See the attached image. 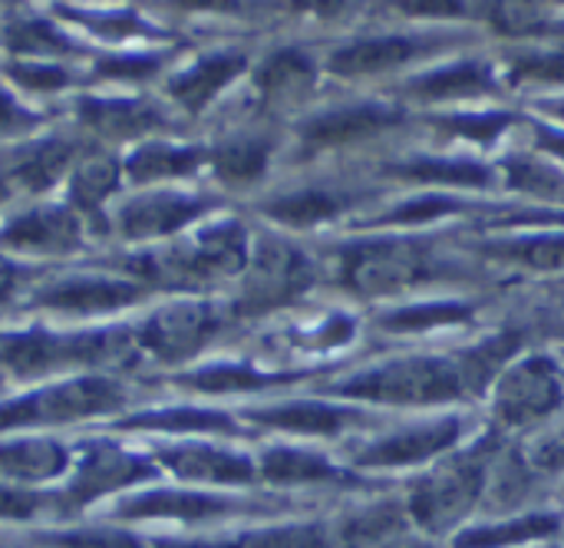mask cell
Listing matches in <instances>:
<instances>
[{
	"instance_id": "6da1fadb",
	"label": "cell",
	"mask_w": 564,
	"mask_h": 548,
	"mask_svg": "<svg viewBox=\"0 0 564 548\" xmlns=\"http://www.w3.org/2000/svg\"><path fill=\"white\" fill-rule=\"evenodd\" d=\"M519 351L516 334H499L476 351L459 357H410L393 361L387 367L350 377L337 387L340 397L370 400V404H397V407H426L449 404L482 390L496 370Z\"/></svg>"
},
{
	"instance_id": "7a4b0ae2",
	"label": "cell",
	"mask_w": 564,
	"mask_h": 548,
	"mask_svg": "<svg viewBox=\"0 0 564 548\" xmlns=\"http://www.w3.org/2000/svg\"><path fill=\"white\" fill-rule=\"evenodd\" d=\"M430 275L433 258L416 238H370L344 248L340 255V281L364 298L406 291Z\"/></svg>"
},
{
	"instance_id": "3957f363",
	"label": "cell",
	"mask_w": 564,
	"mask_h": 548,
	"mask_svg": "<svg viewBox=\"0 0 564 548\" xmlns=\"http://www.w3.org/2000/svg\"><path fill=\"white\" fill-rule=\"evenodd\" d=\"M129 351V337L116 331H99V334H73V337H56V334H13L0 341V364L10 367L17 377H40L46 370L66 367V364H102L116 361Z\"/></svg>"
},
{
	"instance_id": "277c9868",
	"label": "cell",
	"mask_w": 564,
	"mask_h": 548,
	"mask_svg": "<svg viewBox=\"0 0 564 548\" xmlns=\"http://www.w3.org/2000/svg\"><path fill=\"white\" fill-rule=\"evenodd\" d=\"M482 490H486V460H479V453H469L456 463L433 470L426 480L416 483L410 496V516L416 519L420 529L443 536L476 509Z\"/></svg>"
},
{
	"instance_id": "5b68a950",
	"label": "cell",
	"mask_w": 564,
	"mask_h": 548,
	"mask_svg": "<svg viewBox=\"0 0 564 548\" xmlns=\"http://www.w3.org/2000/svg\"><path fill=\"white\" fill-rule=\"evenodd\" d=\"M122 404V390L106 377H83L69 384H56L36 390L23 400L0 407V430L17 427H43V423H69L96 413H109Z\"/></svg>"
},
{
	"instance_id": "8992f818",
	"label": "cell",
	"mask_w": 564,
	"mask_h": 548,
	"mask_svg": "<svg viewBox=\"0 0 564 548\" xmlns=\"http://www.w3.org/2000/svg\"><path fill=\"white\" fill-rule=\"evenodd\" d=\"M314 281L311 261L304 251L284 245V241H264L258 255L248 261L245 278V311H271L288 301H294L301 291H307Z\"/></svg>"
},
{
	"instance_id": "52a82bcc",
	"label": "cell",
	"mask_w": 564,
	"mask_h": 548,
	"mask_svg": "<svg viewBox=\"0 0 564 548\" xmlns=\"http://www.w3.org/2000/svg\"><path fill=\"white\" fill-rule=\"evenodd\" d=\"M562 400L564 387L555 364L549 357H532L502 374L496 390V413L509 427H525L558 410Z\"/></svg>"
},
{
	"instance_id": "ba28073f",
	"label": "cell",
	"mask_w": 564,
	"mask_h": 548,
	"mask_svg": "<svg viewBox=\"0 0 564 548\" xmlns=\"http://www.w3.org/2000/svg\"><path fill=\"white\" fill-rule=\"evenodd\" d=\"M215 327H218V314L212 304L172 301L145 321L139 344L162 361H185L212 337Z\"/></svg>"
},
{
	"instance_id": "9c48e42d",
	"label": "cell",
	"mask_w": 564,
	"mask_h": 548,
	"mask_svg": "<svg viewBox=\"0 0 564 548\" xmlns=\"http://www.w3.org/2000/svg\"><path fill=\"white\" fill-rule=\"evenodd\" d=\"M463 433L459 420H440V423H426V427H413L403 433H393L387 440H377L373 447H367L364 453H357L360 466H413V463H426L433 456H440L443 450H449Z\"/></svg>"
},
{
	"instance_id": "30bf717a",
	"label": "cell",
	"mask_w": 564,
	"mask_h": 548,
	"mask_svg": "<svg viewBox=\"0 0 564 548\" xmlns=\"http://www.w3.org/2000/svg\"><path fill=\"white\" fill-rule=\"evenodd\" d=\"M152 476V466H145L142 460L116 450V447H89L86 456L76 466V480L69 486V499L73 503H89L99 499L112 490H126L139 480Z\"/></svg>"
},
{
	"instance_id": "8fae6325",
	"label": "cell",
	"mask_w": 564,
	"mask_h": 548,
	"mask_svg": "<svg viewBox=\"0 0 564 548\" xmlns=\"http://www.w3.org/2000/svg\"><path fill=\"white\" fill-rule=\"evenodd\" d=\"M0 245L26 255H59L79 245V222L69 208H33L0 232Z\"/></svg>"
},
{
	"instance_id": "7c38bea8",
	"label": "cell",
	"mask_w": 564,
	"mask_h": 548,
	"mask_svg": "<svg viewBox=\"0 0 564 548\" xmlns=\"http://www.w3.org/2000/svg\"><path fill=\"white\" fill-rule=\"evenodd\" d=\"M205 212V202L198 198H188V195H172V192H162V195H145V198H135L129 208H122L119 222H122V232L126 238H159V235H172L178 228H185L188 222H195L198 215Z\"/></svg>"
},
{
	"instance_id": "4fadbf2b",
	"label": "cell",
	"mask_w": 564,
	"mask_h": 548,
	"mask_svg": "<svg viewBox=\"0 0 564 548\" xmlns=\"http://www.w3.org/2000/svg\"><path fill=\"white\" fill-rule=\"evenodd\" d=\"M139 298V288L119 278H69L56 288L43 291L40 301L56 311H76V314H96V311H116Z\"/></svg>"
},
{
	"instance_id": "5bb4252c",
	"label": "cell",
	"mask_w": 564,
	"mask_h": 548,
	"mask_svg": "<svg viewBox=\"0 0 564 548\" xmlns=\"http://www.w3.org/2000/svg\"><path fill=\"white\" fill-rule=\"evenodd\" d=\"M400 119L397 109L377 106V103H364V106H350V109H334L327 116H317L304 126V142L321 149V146H340V142H354L364 139L370 132H380L383 126H393Z\"/></svg>"
},
{
	"instance_id": "9a60e30c",
	"label": "cell",
	"mask_w": 564,
	"mask_h": 548,
	"mask_svg": "<svg viewBox=\"0 0 564 548\" xmlns=\"http://www.w3.org/2000/svg\"><path fill=\"white\" fill-rule=\"evenodd\" d=\"M162 463L192 483H248L254 476L251 460L215 447H175L162 453Z\"/></svg>"
},
{
	"instance_id": "2e32d148",
	"label": "cell",
	"mask_w": 564,
	"mask_h": 548,
	"mask_svg": "<svg viewBox=\"0 0 564 548\" xmlns=\"http://www.w3.org/2000/svg\"><path fill=\"white\" fill-rule=\"evenodd\" d=\"M426 43L406 40V36H377V40H357L330 56V69L337 76H364V73H380L400 63H410L420 56Z\"/></svg>"
},
{
	"instance_id": "e0dca14e",
	"label": "cell",
	"mask_w": 564,
	"mask_h": 548,
	"mask_svg": "<svg viewBox=\"0 0 564 548\" xmlns=\"http://www.w3.org/2000/svg\"><path fill=\"white\" fill-rule=\"evenodd\" d=\"M188 248L205 281L218 275H238L248 268V238L238 222H221L205 228Z\"/></svg>"
},
{
	"instance_id": "ac0fdd59",
	"label": "cell",
	"mask_w": 564,
	"mask_h": 548,
	"mask_svg": "<svg viewBox=\"0 0 564 548\" xmlns=\"http://www.w3.org/2000/svg\"><path fill=\"white\" fill-rule=\"evenodd\" d=\"M245 66L241 53H215L202 63H195L188 73H182L178 79H172V93L182 106L188 109H202L205 103H212Z\"/></svg>"
},
{
	"instance_id": "d6986e66",
	"label": "cell",
	"mask_w": 564,
	"mask_h": 548,
	"mask_svg": "<svg viewBox=\"0 0 564 548\" xmlns=\"http://www.w3.org/2000/svg\"><path fill=\"white\" fill-rule=\"evenodd\" d=\"M492 86L496 79H492L489 63H456V66H443L436 73L416 76L410 83V93H416L420 99H469V96L489 93Z\"/></svg>"
},
{
	"instance_id": "ffe728a7",
	"label": "cell",
	"mask_w": 564,
	"mask_h": 548,
	"mask_svg": "<svg viewBox=\"0 0 564 548\" xmlns=\"http://www.w3.org/2000/svg\"><path fill=\"white\" fill-rule=\"evenodd\" d=\"M66 470V450L50 440H20L0 447V476L20 483H43Z\"/></svg>"
},
{
	"instance_id": "44dd1931",
	"label": "cell",
	"mask_w": 564,
	"mask_h": 548,
	"mask_svg": "<svg viewBox=\"0 0 564 548\" xmlns=\"http://www.w3.org/2000/svg\"><path fill=\"white\" fill-rule=\"evenodd\" d=\"M228 506L215 496H202V493H142L139 499L126 503V516L129 519H182V523H195V519H208L215 513H225Z\"/></svg>"
},
{
	"instance_id": "7402d4cb",
	"label": "cell",
	"mask_w": 564,
	"mask_h": 548,
	"mask_svg": "<svg viewBox=\"0 0 564 548\" xmlns=\"http://www.w3.org/2000/svg\"><path fill=\"white\" fill-rule=\"evenodd\" d=\"M254 420H261L268 427H278V430H291V433L330 437V433H340L350 423V413L337 410V407H327V404H317V400H301V404L274 407V410H258Z\"/></svg>"
},
{
	"instance_id": "603a6c76",
	"label": "cell",
	"mask_w": 564,
	"mask_h": 548,
	"mask_svg": "<svg viewBox=\"0 0 564 548\" xmlns=\"http://www.w3.org/2000/svg\"><path fill=\"white\" fill-rule=\"evenodd\" d=\"M558 533V516L549 513H532V516H519V519H506L499 526H482V529H469L463 536H456V548H509L532 542V539H545Z\"/></svg>"
},
{
	"instance_id": "cb8c5ba5",
	"label": "cell",
	"mask_w": 564,
	"mask_h": 548,
	"mask_svg": "<svg viewBox=\"0 0 564 548\" xmlns=\"http://www.w3.org/2000/svg\"><path fill=\"white\" fill-rule=\"evenodd\" d=\"M258 86L264 89L268 99H278V103L301 99L314 86V63L301 50H281L264 63Z\"/></svg>"
},
{
	"instance_id": "d4e9b609",
	"label": "cell",
	"mask_w": 564,
	"mask_h": 548,
	"mask_svg": "<svg viewBox=\"0 0 564 548\" xmlns=\"http://www.w3.org/2000/svg\"><path fill=\"white\" fill-rule=\"evenodd\" d=\"M198 165V149H185V146H142L129 155L126 169L135 182H152V179H172V175H185Z\"/></svg>"
},
{
	"instance_id": "484cf974",
	"label": "cell",
	"mask_w": 564,
	"mask_h": 548,
	"mask_svg": "<svg viewBox=\"0 0 564 548\" xmlns=\"http://www.w3.org/2000/svg\"><path fill=\"white\" fill-rule=\"evenodd\" d=\"M261 473L271 483H324L340 476L330 460L307 450H271L261 463Z\"/></svg>"
},
{
	"instance_id": "4316f807",
	"label": "cell",
	"mask_w": 564,
	"mask_h": 548,
	"mask_svg": "<svg viewBox=\"0 0 564 548\" xmlns=\"http://www.w3.org/2000/svg\"><path fill=\"white\" fill-rule=\"evenodd\" d=\"M126 430H169V433H231L235 423L215 410H159L122 423Z\"/></svg>"
},
{
	"instance_id": "83f0119b",
	"label": "cell",
	"mask_w": 564,
	"mask_h": 548,
	"mask_svg": "<svg viewBox=\"0 0 564 548\" xmlns=\"http://www.w3.org/2000/svg\"><path fill=\"white\" fill-rule=\"evenodd\" d=\"M119 182V165L106 152H86L73 172V198L79 208H96Z\"/></svg>"
},
{
	"instance_id": "f1b7e54d",
	"label": "cell",
	"mask_w": 564,
	"mask_h": 548,
	"mask_svg": "<svg viewBox=\"0 0 564 548\" xmlns=\"http://www.w3.org/2000/svg\"><path fill=\"white\" fill-rule=\"evenodd\" d=\"M344 208V202L330 192H317V189H307V192H297V195H284L278 198L274 205H268V215L284 222V225H317L324 218H334L337 212Z\"/></svg>"
},
{
	"instance_id": "f546056e",
	"label": "cell",
	"mask_w": 564,
	"mask_h": 548,
	"mask_svg": "<svg viewBox=\"0 0 564 548\" xmlns=\"http://www.w3.org/2000/svg\"><path fill=\"white\" fill-rule=\"evenodd\" d=\"M492 255H502L509 261L539 268V271H555L564 268V235H529L519 241H499L489 245Z\"/></svg>"
},
{
	"instance_id": "4dcf8cb0",
	"label": "cell",
	"mask_w": 564,
	"mask_h": 548,
	"mask_svg": "<svg viewBox=\"0 0 564 548\" xmlns=\"http://www.w3.org/2000/svg\"><path fill=\"white\" fill-rule=\"evenodd\" d=\"M400 172L416 182H443V185H469V189H482L492 182L489 169L476 162H459V159H416L403 165Z\"/></svg>"
},
{
	"instance_id": "1f68e13d",
	"label": "cell",
	"mask_w": 564,
	"mask_h": 548,
	"mask_svg": "<svg viewBox=\"0 0 564 548\" xmlns=\"http://www.w3.org/2000/svg\"><path fill=\"white\" fill-rule=\"evenodd\" d=\"M281 380H291V377H271V374H258L251 367H241V364H221V367H208V370H198L188 377L192 387L205 390V394H238V390H261V387H271V384H281Z\"/></svg>"
},
{
	"instance_id": "d6a6232c",
	"label": "cell",
	"mask_w": 564,
	"mask_h": 548,
	"mask_svg": "<svg viewBox=\"0 0 564 548\" xmlns=\"http://www.w3.org/2000/svg\"><path fill=\"white\" fill-rule=\"evenodd\" d=\"M225 548H330V536L317 523H297V526H274V529L248 533Z\"/></svg>"
},
{
	"instance_id": "836d02e7",
	"label": "cell",
	"mask_w": 564,
	"mask_h": 548,
	"mask_svg": "<svg viewBox=\"0 0 564 548\" xmlns=\"http://www.w3.org/2000/svg\"><path fill=\"white\" fill-rule=\"evenodd\" d=\"M473 314L469 304H456V301H443V304H416V308H403L387 314L380 324L390 331H426V327H443V324H459Z\"/></svg>"
},
{
	"instance_id": "e575fe53",
	"label": "cell",
	"mask_w": 564,
	"mask_h": 548,
	"mask_svg": "<svg viewBox=\"0 0 564 548\" xmlns=\"http://www.w3.org/2000/svg\"><path fill=\"white\" fill-rule=\"evenodd\" d=\"M268 149L261 142H235L215 152V172L228 182H251L264 172Z\"/></svg>"
},
{
	"instance_id": "d590c367",
	"label": "cell",
	"mask_w": 564,
	"mask_h": 548,
	"mask_svg": "<svg viewBox=\"0 0 564 548\" xmlns=\"http://www.w3.org/2000/svg\"><path fill=\"white\" fill-rule=\"evenodd\" d=\"M506 172H509V185L519 189V192L542 195V198L564 192L562 175L552 165H542L539 159H509Z\"/></svg>"
},
{
	"instance_id": "8d00e7d4",
	"label": "cell",
	"mask_w": 564,
	"mask_h": 548,
	"mask_svg": "<svg viewBox=\"0 0 564 548\" xmlns=\"http://www.w3.org/2000/svg\"><path fill=\"white\" fill-rule=\"evenodd\" d=\"M86 119L102 132L126 136V132H135V129L149 126L152 116L145 109H139V106H129V103H89Z\"/></svg>"
},
{
	"instance_id": "74e56055",
	"label": "cell",
	"mask_w": 564,
	"mask_h": 548,
	"mask_svg": "<svg viewBox=\"0 0 564 548\" xmlns=\"http://www.w3.org/2000/svg\"><path fill=\"white\" fill-rule=\"evenodd\" d=\"M66 159H69V149L59 146V142H53V146L36 149V152L20 165L17 175H20V182H23L26 189H46V185L56 182V175H59V169L66 165Z\"/></svg>"
},
{
	"instance_id": "f35d334b",
	"label": "cell",
	"mask_w": 564,
	"mask_h": 548,
	"mask_svg": "<svg viewBox=\"0 0 564 548\" xmlns=\"http://www.w3.org/2000/svg\"><path fill=\"white\" fill-rule=\"evenodd\" d=\"M456 212H463V202L446 198V195H433V198H416V202L393 208L390 215H383V222L387 225H420V222H433V218L456 215Z\"/></svg>"
},
{
	"instance_id": "ab89813d",
	"label": "cell",
	"mask_w": 564,
	"mask_h": 548,
	"mask_svg": "<svg viewBox=\"0 0 564 548\" xmlns=\"http://www.w3.org/2000/svg\"><path fill=\"white\" fill-rule=\"evenodd\" d=\"M7 40L13 50H23V53H59V50H66V40L50 23H36V20L13 26Z\"/></svg>"
},
{
	"instance_id": "60d3db41",
	"label": "cell",
	"mask_w": 564,
	"mask_h": 548,
	"mask_svg": "<svg viewBox=\"0 0 564 548\" xmlns=\"http://www.w3.org/2000/svg\"><path fill=\"white\" fill-rule=\"evenodd\" d=\"M516 79H542V83H564V53H539L522 56L512 69Z\"/></svg>"
},
{
	"instance_id": "b9f144b4",
	"label": "cell",
	"mask_w": 564,
	"mask_h": 548,
	"mask_svg": "<svg viewBox=\"0 0 564 548\" xmlns=\"http://www.w3.org/2000/svg\"><path fill=\"white\" fill-rule=\"evenodd\" d=\"M509 122H512V116L492 112V116H463V119H449V129H453L456 136H466V139H476V142H492Z\"/></svg>"
},
{
	"instance_id": "7bdbcfd3",
	"label": "cell",
	"mask_w": 564,
	"mask_h": 548,
	"mask_svg": "<svg viewBox=\"0 0 564 548\" xmlns=\"http://www.w3.org/2000/svg\"><path fill=\"white\" fill-rule=\"evenodd\" d=\"M489 10L499 13V17H492V20H496V26H502L506 33H529V30H539V23H542V17H539L535 7L496 3V7H489Z\"/></svg>"
},
{
	"instance_id": "ee69618b",
	"label": "cell",
	"mask_w": 564,
	"mask_h": 548,
	"mask_svg": "<svg viewBox=\"0 0 564 548\" xmlns=\"http://www.w3.org/2000/svg\"><path fill=\"white\" fill-rule=\"evenodd\" d=\"M36 509V496L13 490V486H0V519H23Z\"/></svg>"
},
{
	"instance_id": "f6af8a7d",
	"label": "cell",
	"mask_w": 564,
	"mask_h": 548,
	"mask_svg": "<svg viewBox=\"0 0 564 548\" xmlns=\"http://www.w3.org/2000/svg\"><path fill=\"white\" fill-rule=\"evenodd\" d=\"M17 79L26 83V86H59L63 73L59 69H43V66H20Z\"/></svg>"
},
{
	"instance_id": "bcb514c9",
	"label": "cell",
	"mask_w": 564,
	"mask_h": 548,
	"mask_svg": "<svg viewBox=\"0 0 564 548\" xmlns=\"http://www.w3.org/2000/svg\"><path fill=\"white\" fill-rule=\"evenodd\" d=\"M535 466H542V470H564V437L562 440L545 443V447L535 453Z\"/></svg>"
},
{
	"instance_id": "7dc6e473",
	"label": "cell",
	"mask_w": 564,
	"mask_h": 548,
	"mask_svg": "<svg viewBox=\"0 0 564 548\" xmlns=\"http://www.w3.org/2000/svg\"><path fill=\"white\" fill-rule=\"evenodd\" d=\"M535 136H539V149H545V152H552V155H562L564 159V132L562 129L539 126V129H535Z\"/></svg>"
},
{
	"instance_id": "c3c4849f",
	"label": "cell",
	"mask_w": 564,
	"mask_h": 548,
	"mask_svg": "<svg viewBox=\"0 0 564 548\" xmlns=\"http://www.w3.org/2000/svg\"><path fill=\"white\" fill-rule=\"evenodd\" d=\"M26 116L10 103V96H3L0 93V129H7V126H17V122H23Z\"/></svg>"
},
{
	"instance_id": "681fc988",
	"label": "cell",
	"mask_w": 564,
	"mask_h": 548,
	"mask_svg": "<svg viewBox=\"0 0 564 548\" xmlns=\"http://www.w3.org/2000/svg\"><path fill=\"white\" fill-rule=\"evenodd\" d=\"M403 10L410 13H459V3H403Z\"/></svg>"
},
{
	"instance_id": "f907efd6",
	"label": "cell",
	"mask_w": 564,
	"mask_h": 548,
	"mask_svg": "<svg viewBox=\"0 0 564 548\" xmlns=\"http://www.w3.org/2000/svg\"><path fill=\"white\" fill-rule=\"evenodd\" d=\"M10 288H13V268H10V261L0 255V301L10 294Z\"/></svg>"
},
{
	"instance_id": "816d5d0a",
	"label": "cell",
	"mask_w": 564,
	"mask_h": 548,
	"mask_svg": "<svg viewBox=\"0 0 564 548\" xmlns=\"http://www.w3.org/2000/svg\"><path fill=\"white\" fill-rule=\"evenodd\" d=\"M155 548H202V546H195V542H165V546H155Z\"/></svg>"
},
{
	"instance_id": "f5cc1de1",
	"label": "cell",
	"mask_w": 564,
	"mask_h": 548,
	"mask_svg": "<svg viewBox=\"0 0 564 548\" xmlns=\"http://www.w3.org/2000/svg\"><path fill=\"white\" fill-rule=\"evenodd\" d=\"M552 109H555V112H558V116H564V106H552Z\"/></svg>"
},
{
	"instance_id": "db71d44e",
	"label": "cell",
	"mask_w": 564,
	"mask_h": 548,
	"mask_svg": "<svg viewBox=\"0 0 564 548\" xmlns=\"http://www.w3.org/2000/svg\"><path fill=\"white\" fill-rule=\"evenodd\" d=\"M0 195H3V189H0Z\"/></svg>"
}]
</instances>
